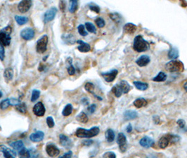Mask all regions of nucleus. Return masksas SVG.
<instances>
[{
    "label": "nucleus",
    "mask_w": 187,
    "mask_h": 158,
    "mask_svg": "<svg viewBox=\"0 0 187 158\" xmlns=\"http://www.w3.org/2000/svg\"><path fill=\"white\" fill-rule=\"evenodd\" d=\"M83 143L84 145L89 146L90 145H92L93 143V140H84Z\"/></svg>",
    "instance_id": "nucleus-55"
},
{
    "label": "nucleus",
    "mask_w": 187,
    "mask_h": 158,
    "mask_svg": "<svg viewBox=\"0 0 187 158\" xmlns=\"http://www.w3.org/2000/svg\"><path fill=\"white\" fill-rule=\"evenodd\" d=\"M110 18H111L113 20V21H114L116 23L118 22V21H120V16L117 13L110 14Z\"/></svg>",
    "instance_id": "nucleus-45"
},
{
    "label": "nucleus",
    "mask_w": 187,
    "mask_h": 158,
    "mask_svg": "<svg viewBox=\"0 0 187 158\" xmlns=\"http://www.w3.org/2000/svg\"><path fill=\"white\" fill-rule=\"evenodd\" d=\"M44 134L41 131H38L30 134V139L32 140L33 142H40L44 139Z\"/></svg>",
    "instance_id": "nucleus-17"
},
{
    "label": "nucleus",
    "mask_w": 187,
    "mask_h": 158,
    "mask_svg": "<svg viewBox=\"0 0 187 158\" xmlns=\"http://www.w3.org/2000/svg\"><path fill=\"white\" fill-rule=\"evenodd\" d=\"M56 13H57V8L56 7H52L49 10H47L46 13L44 14V22L45 23L54 19Z\"/></svg>",
    "instance_id": "nucleus-8"
},
{
    "label": "nucleus",
    "mask_w": 187,
    "mask_h": 158,
    "mask_svg": "<svg viewBox=\"0 0 187 158\" xmlns=\"http://www.w3.org/2000/svg\"><path fill=\"white\" fill-rule=\"evenodd\" d=\"M126 130H127V133H130L132 131V126L131 124H129L128 125H127V128H126Z\"/></svg>",
    "instance_id": "nucleus-56"
},
{
    "label": "nucleus",
    "mask_w": 187,
    "mask_h": 158,
    "mask_svg": "<svg viewBox=\"0 0 187 158\" xmlns=\"http://www.w3.org/2000/svg\"><path fill=\"white\" fill-rule=\"evenodd\" d=\"M68 73L70 75H73L75 73V68L73 65H70L68 68Z\"/></svg>",
    "instance_id": "nucleus-50"
},
{
    "label": "nucleus",
    "mask_w": 187,
    "mask_h": 158,
    "mask_svg": "<svg viewBox=\"0 0 187 158\" xmlns=\"http://www.w3.org/2000/svg\"><path fill=\"white\" fill-rule=\"evenodd\" d=\"M167 79V74L164 73L163 72H160L159 73L157 74V76H155L154 78H153V81L157 82H161L165 81Z\"/></svg>",
    "instance_id": "nucleus-30"
},
{
    "label": "nucleus",
    "mask_w": 187,
    "mask_h": 158,
    "mask_svg": "<svg viewBox=\"0 0 187 158\" xmlns=\"http://www.w3.org/2000/svg\"><path fill=\"white\" fill-rule=\"evenodd\" d=\"M179 57V51L177 48L172 47L168 52V58L169 59H176Z\"/></svg>",
    "instance_id": "nucleus-29"
},
{
    "label": "nucleus",
    "mask_w": 187,
    "mask_h": 158,
    "mask_svg": "<svg viewBox=\"0 0 187 158\" xmlns=\"http://www.w3.org/2000/svg\"><path fill=\"white\" fill-rule=\"evenodd\" d=\"M150 61H151V59H150L149 56L143 55L141 56L136 61V63H137V64L139 66H140V67H145V66L149 64Z\"/></svg>",
    "instance_id": "nucleus-19"
},
{
    "label": "nucleus",
    "mask_w": 187,
    "mask_h": 158,
    "mask_svg": "<svg viewBox=\"0 0 187 158\" xmlns=\"http://www.w3.org/2000/svg\"><path fill=\"white\" fill-rule=\"evenodd\" d=\"M76 42L80 44L78 47V49L80 51V52L86 53L88 52V51H89L90 49H91L90 45L86 42L82 41V40H78V41H76Z\"/></svg>",
    "instance_id": "nucleus-18"
},
{
    "label": "nucleus",
    "mask_w": 187,
    "mask_h": 158,
    "mask_svg": "<svg viewBox=\"0 0 187 158\" xmlns=\"http://www.w3.org/2000/svg\"><path fill=\"white\" fill-rule=\"evenodd\" d=\"M78 33H80V34L82 36L85 37L87 35V34H88L87 32L85 30V26H84L83 25H79V26L78 27Z\"/></svg>",
    "instance_id": "nucleus-41"
},
{
    "label": "nucleus",
    "mask_w": 187,
    "mask_h": 158,
    "mask_svg": "<svg viewBox=\"0 0 187 158\" xmlns=\"http://www.w3.org/2000/svg\"><path fill=\"white\" fill-rule=\"evenodd\" d=\"M103 158H116V155L113 152H106L103 155Z\"/></svg>",
    "instance_id": "nucleus-46"
},
{
    "label": "nucleus",
    "mask_w": 187,
    "mask_h": 158,
    "mask_svg": "<svg viewBox=\"0 0 187 158\" xmlns=\"http://www.w3.org/2000/svg\"><path fill=\"white\" fill-rule=\"evenodd\" d=\"M9 100H10V105L16 106L17 105H18L19 103H21L18 99H14V98H11V99H9Z\"/></svg>",
    "instance_id": "nucleus-49"
},
{
    "label": "nucleus",
    "mask_w": 187,
    "mask_h": 158,
    "mask_svg": "<svg viewBox=\"0 0 187 158\" xmlns=\"http://www.w3.org/2000/svg\"><path fill=\"white\" fill-rule=\"evenodd\" d=\"M183 87H184V90L187 92V81L184 83V84Z\"/></svg>",
    "instance_id": "nucleus-57"
},
{
    "label": "nucleus",
    "mask_w": 187,
    "mask_h": 158,
    "mask_svg": "<svg viewBox=\"0 0 187 158\" xmlns=\"http://www.w3.org/2000/svg\"><path fill=\"white\" fill-rule=\"evenodd\" d=\"M35 36V31L32 28H24L21 31V37L25 40L32 39Z\"/></svg>",
    "instance_id": "nucleus-12"
},
{
    "label": "nucleus",
    "mask_w": 187,
    "mask_h": 158,
    "mask_svg": "<svg viewBox=\"0 0 187 158\" xmlns=\"http://www.w3.org/2000/svg\"><path fill=\"white\" fill-rule=\"evenodd\" d=\"M132 89V87L125 80H122L112 88L113 93L116 97H120L123 94H127Z\"/></svg>",
    "instance_id": "nucleus-1"
},
{
    "label": "nucleus",
    "mask_w": 187,
    "mask_h": 158,
    "mask_svg": "<svg viewBox=\"0 0 187 158\" xmlns=\"http://www.w3.org/2000/svg\"><path fill=\"white\" fill-rule=\"evenodd\" d=\"M94 85L93 83L92 82H87L85 84V85H84V89H85V90L88 91V92L91 93L92 94H94V97H96V99H98L99 100H102L101 98L99 97L98 96H96V95L94 94Z\"/></svg>",
    "instance_id": "nucleus-24"
},
{
    "label": "nucleus",
    "mask_w": 187,
    "mask_h": 158,
    "mask_svg": "<svg viewBox=\"0 0 187 158\" xmlns=\"http://www.w3.org/2000/svg\"><path fill=\"white\" fill-rule=\"evenodd\" d=\"M177 125H179V127L181 128V129H183V128H184L185 127V125H186V122H185V121L184 120H182V119H180V120H179L177 121Z\"/></svg>",
    "instance_id": "nucleus-52"
},
{
    "label": "nucleus",
    "mask_w": 187,
    "mask_h": 158,
    "mask_svg": "<svg viewBox=\"0 0 187 158\" xmlns=\"http://www.w3.org/2000/svg\"><path fill=\"white\" fill-rule=\"evenodd\" d=\"M117 143L119 145V149L122 152V153H124L127 150V138L124 136L123 133H119L118 135L117 138Z\"/></svg>",
    "instance_id": "nucleus-7"
},
{
    "label": "nucleus",
    "mask_w": 187,
    "mask_h": 158,
    "mask_svg": "<svg viewBox=\"0 0 187 158\" xmlns=\"http://www.w3.org/2000/svg\"><path fill=\"white\" fill-rule=\"evenodd\" d=\"M9 145L11 147H12L13 148L15 149L16 150H18V151H20L21 149L25 148L24 143H23L22 140H17V141L11 142L9 143Z\"/></svg>",
    "instance_id": "nucleus-26"
},
{
    "label": "nucleus",
    "mask_w": 187,
    "mask_h": 158,
    "mask_svg": "<svg viewBox=\"0 0 187 158\" xmlns=\"http://www.w3.org/2000/svg\"><path fill=\"white\" fill-rule=\"evenodd\" d=\"M47 124L49 128H53L54 126V121L52 117L49 116L47 118Z\"/></svg>",
    "instance_id": "nucleus-44"
},
{
    "label": "nucleus",
    "mask_w": 187,
    "mask_h": 158,
    "mask_svg": "<svg viewBox=\"0 0 187 158\" xmlns=\"http://www.w3.org/2000/svg\"><path fill=\"white\" fill-rule=\"evenodd\" d=\"M95 23H96V25H97L99 28H104L105 26V24H106L104 20L102 18H101V17H99V18H96L95 20Z\"/></svg>",
    "instance_id": "nucleus-42"
},
{
    "label": "nucleus",
    "mask_w": 187,
    "mask_h": 158,
    "mask_svg": "<svg viewBox=\"0 0 187 158\" xmlns=\"http://www.w3.org/2000/svg\"><path fill=\"white\" fill-rule=\"evenodd\" d=\"M59 140H60V143L62 146L66 148H70L72 147L73 145V142L72 140H70L68 137L65 136L63 134H61L59 136Z\"/></svg>",
    "instance_id": "nucleus-16"
},
{
    "label": "nucleus",
    "mask_w": 187,
    "mask_h": 158,
    "mask_svg": "<svg viewBox=\"0 0 187 158\" xmlns=\"http://www.w3.org/2000/svg\"><path fill=\"white\" fill-rule=\"evenodd\" d=\"M96 109V105L95 104H92L91 105H89V107L87 108V110H88L89 113L93 114L95 112Z\"/></svg>",
    "instance_id": "nucleus-51"
},
{
    "label": "nucleus",
    "mask_w": 187,
    "mask_h": 158,
    "mask_svg": "<svg viewBox=\"0 0 187 158\" xmlns=\"http://www.w3.org/2000/svg\"><path fill=\"white\" fill-rule=\"evenodd\" d=\"M39 96H40V91L37 89L33 90L32 92V96H31V101L32 102L36 101V100L39 99Z\"/></svg>",
    "instance_id": "nucleus-40"
},
{
    "label": "nucleus",
    "mask_w": 187,
    "mask_h": 158,
    "mask_svg": "<svg viewBox=\"0 0 187 158\" xmlns=\"http://www.w3.org/2000/svg\"><path fill=\"white\" fill-rule=\"evenodd\" d=\"M2 96H3V94H2V91H0V99H1V98L2 97Z\"/></svg>",
    "instance_id": "nucleus-59"
},
{
    "label": "nucleus",
    "mask_w": 187,
    "mask_h": 158,
    "mask_svg": "<svg viewBox=\"0 0 187 158\" xmlns=\"http://www.w3.org/2000/svg\"><path fill=\"white\" fill-rule=\"evenodd\" d=\"M133 48L139 53L144 52L149 48V44L148 42L143 38L142 36L138 35L134 39Z\"/></svg>",
    "instance_id": "nucleus-3"
},
{
    "label": "nucleus",
    "mask_w": 187,
    "mask_h": 158,
    "mask_svg": "<svg viewBox=\"0 0 187 158\" xmlns=\"http://www.w3.org/2000/svg\"><path fill=\"white\" fill-rule=\"evenodd\" d=\"M89 7L90 8V10L94 11V12H96V13H99V12H100V8H99V6H97V5H95V4H92L89 5Z\"/></svg>",
    "instance_id": "nucleus-47"
},
{
    "label": "nucleus",
    "mask_w": 187,
    "mask_h": 158,
    "mask_svg": "<svg viewBox=\"0 0 187 158\" xmlns=\"http://www.w3.org/2000/svg\"><path fill=\"white\" fill-rule=\"evenodd\" d=\"M139 144L145 148H149L154 145V140L149 136H144L140 140Z\"/></svg>",
    "instance_id": "nucleus-15"
},
{
    "label": "nucleus",
    "mask_w": 187,
    "mask_h": 158,
    "mask_svg": "<svg viewBox=\"0 0 187 158\" xmlns=\"http://www.w3.org/2000/svg\"><path fill=\"white\" fill-rule=\"evenodd\" d=\"M169 142H170V138H169V135H167V136H163L160 139L159 143V147L162 149H165L168 147Z\"/></svg>",
    "instance_id": "nucleus-20"
},
{
    "label": "nucleus",
    "mask_w": 187,
    "mask_h": 158,
    "mask_svg": "<svg viewBox=\"0 0 187 158\" xmlns=\"http://www.w3.org/2000/svg\"><path fill=\"white\" fill-rule=\"evenodd\" d=\"M76 120H77L78 122L82 123H87L89 120L88 116H87V114L84 113V112H81L78 115H77V117H76Z\"/></svg>",
    "instance_id": "nucleus-32"
},
{
    "label": "nucleus",
    "mask_w": 187,
    "mask_h": 158,
    "mask_svg": "<svg viewBox=\"0 0 187 158\" xmlns=\"http://www.w3.org/2000/svg\"><path fill=\"white\" fill-rule=\"evenodd\" d=\"M18 157L19 158H30V152L29 150L25 148L21 149L18 151Z\"/></svg>",
    "instance_id": "nucleus-35"
},
{
    "label": "nucleus",
    "mask_w": 187,
    "mask_h": 158,
    "mask_svg": "<svg viewBox=\"0 0 187 158\" xmlns=\"http://www.w3.org/2000/svg\"><path fill=\"white\" fill-rule=\"evenodd\" d=\"M81 103H82V104L84 105H88L89 103V100L88 99V98H86V97L83 98V99L81 100Z\"/></svg>",
    "instance_id": "nucleus-54"
},
{
    "label": "nucleus",
    "mask_w": 187,
    "mask_h": 158,
    "mask_svg": "<svg viewBox=\"0 0 187 158\" xmlns=\"http://www.w3.org/2000/svg\"><path fill=\"white\" fill-rule=\"evenodd\" d=\"M32 6V1L30 0H23L19 3L18 8L21 13H26Z\"/></svg>",
    "instance_id": "nucleus-13"
},
{
    "label": "nucleus",
    "mask_w": 187,
    "mask_h": 158,
    "mask_svg": "<svg viewBox=\"0 0 187 158\" xmlns=\"http://www.w3.org/2000/svg\"><path fill=\"white\" fill-rule=\"evenodd\" d=\"M137 25H135L134 24L131 23H128L124 25L123 29L124 31L126 33L128 34H133L135 33V31L137 30Z\"/></svg>",
    "instance_id": "nucleus-22"
},
{
    "label": "nucleus",
    "mask_w": 187,
    "mask_h": 158,
    "mask_svg": "<svg viewBox=\"0 0 187 158\" xmlns=\"http://www.w3.org/2000/svg\"><path fill=\"white\" fill-rule=\"evenodd\" d=\"M46 151L48 154V155L52 157H55L56 156H58L59 153H60L59 149L53 144H48L46 148Z\"/></svg>",
    "instance_id": "nucleus-14"
},
{
    "label": "nucleus",
    "mask_w": 187,
    "mask_h": 158,
    "mask_svg": "<svg viewBox=\"0 0 187 158\" xmlns=\"http://www.w3.org/2000/svg\"><path fill=\"white\" fill-rule=\"evenodd\" d=\"M16 110L21 113H25L27 112V106L25 103H20L16 106Z\"/></svg>",
    "instance_id": "nucleus-37"
},
{
    "label": "nucleus",
    "mask_w": 187,
    "mask_h": 158,
    "mask_svg": "<svg viewBox=\"0 0 187 158\" xmlns=\"http://www.w3.org/2000/svg\"><path fill=\"white\" fill-rule=\"evenodd\" d=\"M147 158H157V157L154 155H149Z\"/></svg>",
    "instance_id": "nucleus-58"
},
{
    "label": "nucleus",
    "mask_w": 187,
    "mask_h": 158,
    "mask_svg": "<svg viewBox=\"0 0 187 158\" xmlns=\"http://www.w3.org/2000/svg\"><path fill=\"white\" fill-rule=\"evenodd\" d=\"M78 2L76 0L70 1L69 4V11L70 13H75L78 10Z\"/></svg>",
    "instance_id": "nucleus-33"
},
{
    "label": "nucleus",
    "mask_w": 187,
    "mask_h": 158,
    "mask_svg": "<svg viewBox=\"0 0 187 158\" xmlns=\"http://www.w3.org/2000/svg\"><path fill=\"white\" fill-rule=\"evenodd\" d=\"M118 74V71L115 70V69H113V70L107 72V73H102L101 75L107 82H112L115 79V77H117Z\"/></svg>",
    "instance_id": "nucleus-9"
},
{
    "label": "nucleus",
    "mask_w": 187,
    "mask_h": 158,
    "mask_svg": "<svg viewBox=\"0 0 187 158\" xmlns=\"http://www.w3.org/2000/svg\"><path fill=\"white\" fill-rule=\"evenodd\" d=\"M138 117V113L137 111L133 110H128L124 112V120H130L136 119Z\"/></svg>",
    "instance_id": "nucleus-21"
},
{
    "label": "nucleus",
    "mask_w": 187,
    "mask_h": 158,
    "mask_svg": "<svg viewBox=\"0 0 187 158\" xmlns=\"http://www.w3.org/2000/svg\"><path fill=\"white\" fill-rule=\"evenodd\" d=\"M105 136H106V139L107 140L108 142L111 143L115 139V132L111 129H109L108 130L106 131V134H105Z\"/></svg>",
    "instance_id": "nucleus-27"
},
{
    "label": "nucleus",
    "mask_w": 187,
    "mask_h": 158,
    "mask_svg": "<svg viewBox=\"0 0 187 158\" xmlns=\"http://www.w3.org/2000/svg\"><path fill=\"white\" fill-rule=\"evenodd\" d=\"M33 110L34 114H35V115L38 117H42L44 116L45 111H46V109H45L43 103L42 102H38L36 103L35 106H34Z\"/></svg>",
    "instance_id": "nucleus-11"
},
{
    "label": "nucleus",
    "mask_w": 187,
    "mask_h": 158,
    "mask_svg": "<svg viewBox=\"0 0 187 158\" xmlns=\"http://www.w3.org/2000/svg\"><path fill=\"white\" fill-rule=\"evenodd\" d=\"M5 56V51L4 46L0 44V60L1 61H4Z\"/></svg>",
    "instance_id": "nucleus-48"
},
{
    "label": "nucleus",
    "mask_w": 187,
    "mask_h": 158,
    "mask_svg": "<svg viewBox=\"0 0 187 158\" xmlns=\"http://www.w3.org/2000/svg\"><path fill=\"white\" fill-rule=\"evenodd\" d=\"M48 44V37L47 35H43L37 42L36 49L39 54H43L46 51L47 48Z\"/></svg>",
    "instance_id": "nucleus-6"
},
{
    "label": "nucleus",
    "mask_w": 187,
    "mask_h": 158,
    "mask_svg": "<svg viewBox=\"0 0 187 158\" xmlns=\"http://www.w3.org/2000/svg\"><path fill=\"white\" fill-rule=\"evenodd\" d=\"M133 84L135 86V87L137 89L140 91H145L149 87V84L147 83L139 82V81H135L133 82Z\"/></svg>",
    "instance_id": "nucleus-28"
},
{
    "label": "nucleus",
    "mask_w": 187,
    "mask_h": 158,
    "mask_svg": "<svg viewBox=\"0 0 187 158\" xmlns=\"http://www.w3.org/2000/svg\"><path fill=\"white\" fill-rule=\"evenodd\" d=\"M85 28H87V30L88 32L91 33H96V27L94 26V25L90 22H87L85 23Z\"/></svg>",
    "instance_id": "nucleus-38"
},
{
    "label": "nucleus",
    "mask_w": 187,
    "mask_h": 158,
    "mask_svg": "<svg viewBox=\"0 0 187 158\" xmlns=\"http://www.w3.org/2000/svg\"><path fill=\"white\" fill-rule=\"evenodd\" d=\"M63 39L67 44H73L76 42L75 37H73L72 34H67V35L63 36Z\"/></svg>",
    "instance_id": "nucleus-31"
},
{
    "label": "nucleus",
    "mask_w": 187,
    "mask_h": 158,
    "mask_svg": "<svg viewBox=\"0 0 187 158\" xmlns=\"http://www.w3.org/2000/svg\"><path fill=\"white\" fill-rule=\"evenodd\" d=\"M30 152V158H38L39 156V153L35 148L28 149Z\"/></svg>",
    "instance_id": "nucleus-43"
},
{
    "label": "nucleus",
    "mask_w": 187,
    "mask_h": 158,
    "mask_svg": "<svg viewBox=\"0 0 187 158\" xmlns=\"http://www.w3.org/2000/svg\"><path fill=\"white\" fill-rule=\"evenodd\" d=\"M12 32V29L10 26H7L0 31V44L5 47L10 44L11 37L10 34Z\"/></svg>",
    "instance_id": "nucleus-4"
},
{
    "label": "nucleus",
    "mask_w": 187,
    "mask_h": 158,
    "mask_svg": "<svg viewBox=\"0 0 187 158\" xmlns=\"http://www.w3.org/2000/svg\"><path fill=\"white\" fill-rule=\"evenodd\" d=\"M4 77L7 82H10L13 79V70L12 68H8L4 72Z\"/></svg>",
    "instance_id": "nucleus-23"
},
{
    "label": "nucleus",
    "mask_w": 187,
    "mask_h": 158,
    "mask_svg": "<svg viewBox=\"0 0 187 158\" xmlns=\"http://www.w3.org/2000/svg\"><path fill=\"white\" fill-rule=\"evenodd\" d=\"M15 20L19 25H25L28 21V18L25 16H16Z\"/></svg>",
    "instance_id": "nucleus-36"
},
{
    "label": "nucleus",
    "mask_w": 187,
    "mask_h": 158,
    "mask_svg": "<svg viewBox=\"0 0 187 158\" xmlns=\"http://www.w3.org/2000/svg\"><path fill=\"white\" fill-rule=\"evenodd\" d=\"M147 100L144 99V98H139V99H136L134 102V105L135 106L136 108H141L142 107H144V106H146L147 105Z\"/></svg>",
    "instance_id": "nucleus-25"
},
{
    "label": "nucleus",
    "mask_w": 187,
    "mask_h": 158,
    "mask_svg": "<svg viewBox=\"0 0 187 158\" xmlns=\"http://www.w3.org/2000/svg\"><path fill=\"white\" fill-rule=\"evenodd\" d=\"M73 156V152L72 151H68L67 153H65L63 155L61 156L59 158H72Z\"/></svg>",
    "instance_id": "nucleus-53"
},
{
    "label": "nucleus",
    "mask_w": 187,
    "mask_h": 158,
    "mask_svg": "<svg viewBox=\"0 0 187 158\" xmlns=\"http://www.w3.org/2000/svg\"><path fill=\"white\" fill-rule=\"evenodd\" d=\"M0 151L2 152L5 158H16L17 155L15 151L4 145H0Z\"/></svg>",
    "instance_id": "nucleus-10"
},
{
    "label": "nucleus",
    "mask_w": 187,
    "mask_h": 158,
    "mask_svg": "<svg viewBox=\"0 0 187 158\" xmlns=\"http://www.w3.org/2000/svg\"><path fill=\"white\" fill-rule=\"evenodd\" d=\"M165 69L168 72H170V73L183 72L184 70V65L182 61L172 60V61L166 63Z\"/></svg>",
    "instance_id": "nucleus-5"
},
{
    "label": "nucleus",
    "mask_w": 187,
    "mask_h": 158,
    "mask_svg": "<svg viewBox=\"0 0 187 158\" xmlns=\"http://www.w3.org/2000/svg\"><path fill=\"white\" fill-rule=\"evenodd\" d=\"M100 129L98 126H94L90 129H86L83 128H78L76 131L75 135L78 138H86V139H89L94 136H97L99 134Z\"/></svg>",
    "instance_id": "nucleus-2"
},
{
    "label": "nucleus",
    "mask_w": 187,
    "mask_h": 158,
    "mask_svg": "<svg viewBox=\"0 0 187 158\" xmlns=\"http://www.w3.org/2000/svg\"><path fill=\"white\" fill-rule=\"evenodd\" d=\"M72 112H73V105L71 104H68L65 106L64 109L63 110V111H62V115L65 117H67V116H69L72 113Z\"/></svg>",
    "instance_id": "nucleus-34"
},
{
    "label": "nucleus",
    "mask_w": 187,
    "mask_h": 158,
    "mask_svg": "<svg viewBox=\"0 0 187 158\" xmlns=\"http://www.w3.org/2000/svg\"><path fill=\"white\" fill-rule=\"evenodd\" d=\"M9 105H10L9 99H4L2 100L1 103H0V108H1L2 110H6V109H7Z\"/></svg>",
    "instance_id": "nucleus-39"
}]
</instances>
